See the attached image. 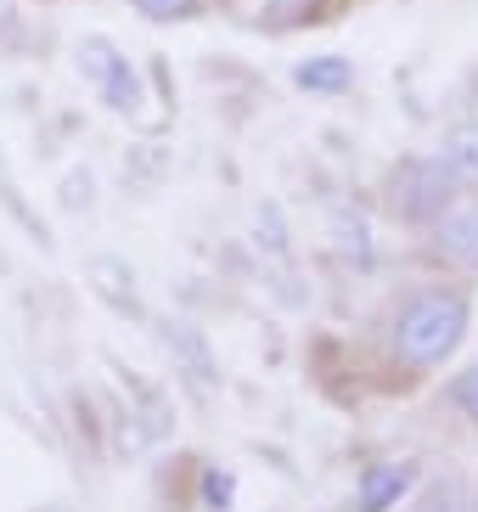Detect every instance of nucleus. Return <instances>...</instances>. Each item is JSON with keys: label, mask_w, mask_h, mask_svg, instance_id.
Segmentation results:
<instances>
[{"label": "nucleus", "mask_w": 478, "mask_h": 512, "mask_svg": "<svg viewBox=\"0 0 478 512\" xmlns=\"http://www.w3.org/2000/svg\"><path fill=\"white\" fill-rule=\"evenodd\" d=\"M450 400H456V411H462V417H473V422H478V361L467 366V372L456 377V383H450Z\"/></svg>", "instance_id": "nucleus-12"}, {"label": "nucleus", "mask_w": 478, "mask_h": 512, "mask_svg": "<svg viewBox=\"0 0 478 512\" xmlns=\"http://www.w3.org/2000/svg\"><path fill=\"white\" fill-rule=\"evenodd\" d=\"M231 490H237V484H231V473H220V467H209V473H203V501H209V507H225V501H231Z\"/></svg>", "instance_id": "nucleus-14"}, {"label": "nucleus", "mask_w": 478, "mask_h": 512, "mask_svg": "<svg viewBox=\"0 0 478 512\" xmlns=\"http://www.w3.org/2000/svg\"><path fill=\"white\" fill-rule=\"evenodd\" d=\"M57 197H62V209H68V214L90 209V203H96V175H90L85 164H74V169H68V175H62Z\"/></svg>", "instance_id": "nucleus-10"}, {"label": "nucleus", "mask_w": 478, "mask_h": 512, "mask_svg": "<svg viewBox=\"0 0 478 512\" xmlns=\"http://www.w3.org/2000/svg\"><path fill=\"white\" fill-rule=\"evenodd\" d=\"M315 12V0H265V17L270 23H299V17Z\"/></svg>", "instance_id": "nucleus-13"}, {"label": "nucleus", "mask_w": 478, "mask_h": 512, "mask_svg": "<svg viewBox=\"0 0 478 512\" xmlns=\"http://www.w3.org/2000/svg\"><path fill=\"white\" fill-rule=\"evenodd\" d=\"M411 512H478V501H473V490H467L462 479H434L417 496V507H411Z\"/></svg>", "instance_id": "nucleus-9"}, {"label": "nucleus", "mask_w": 478, "mask_h": 512, "mask_svg": "<svg viewBox=\"0 0 478 512\" xmlns=\"http://www.w3.org/2000/svg\"><path fill=\"white\" fill-rule=\"evenodd\" d=\"M467 327H473V304L462 293H450V287H428L394 316V355L405 366H417V372L445 366L462 349Z\"/></svg>", "instance_id": "nucleus-1"}, {"label": "nucleus", "mask_w": 478, "mask_h": 512, "mask_svg": "<svg viewBox=\"0 0 478 512\" xmlns=\"http://www.w3.org/2000/svg\"><path fill=\"white\" fill-rule=\"evenodd\" d=\"M90 282H102V299L119 310V316H141V299H135V276L119 259H90Z\"/></svg>", "instance_id": "nucleus-7"}, {"label": "nucleus", "mask_w": 478, "mask_h": 512, "mask_svg": "<svg viewBox=\"0 0 478 512\" xmlns=\"http://www.w3.org/2000/svg\"><path fill=\"white\" fill-rule=\"evenodd\" d=\"M456 197H462V175L439 152H411L383 181V203H389V214L400 226H434Z\"/></svg>", "instance_id": "nucleus-2"}, {"label": "nucleus", "mask_w": 478, "mask_h": 512, "mask_svg": "<svg viewBox=\"0 0 478 512\" xmlns=\"http://www.w3.org/2000/svg\"><path fill=\"white\" fill-rule=\"evenodd\" d=\"M411 479H417L411 462H372L366 473H360V490H355L360 512H389L394 501L411 490Z\"/></svg>", "instance_id": "nucleus-5"}, {"label": "nucleus", "mask_w": 478, "mask_h": 512, "mask_svg": "<svg viewBox=\"0 0 478 512\" xmlns=\"http://www.w3.org/2000/svg\"><path fill=\"white\" fill-rule=\"evenodd\" d=\"M17 0H0V46H12V34H17Z\"/></svg>", "instance_id": "nucleus-15"}, {"label": "nucleus", "mask_w": 478, "mask_h": 512, "mask_svg": "<svg viewBox=\"0 0 478 512\" xmlns=\"http://www.w3.org/2000/svg\"><path fill=\"white\" fill-rule=\"evenodd\" d=\"M79 57V74L102 91V102L113 107V113H124V119H135L141 107H147V91H141V74H135V62L124 57L107 34H85L74 46Z\"/></svg>", "instance_id": "nucleus-3"}, {"label": "nucleus", "mask_w": 478, "mask_h": 512, "mask_svg": "<svg viewBox=\"0 0 478 512\" xmlns=\"http://www.w3.org/2000/svg\"><path fill=\"white\" fill-rule=\"evenodd\" d=\"M197 6L203 0H135V12L152 23H186V17H197Z\"/></svg>", "instance_id": "nucleus-11"}, {"label": "nucleus", "mask_w": 478, "mask_h": 512, "mask_svg": "<svg viewBox=\"0 0 478 512\" xmlns=\"http://www.w3.org/2000/svg\"><path fill=\"white\" fill-rule=\"evenodd\" d=\"M434 248L450 259V265L478 271V203L456 197V203L439 214V220H434Z\"/></svg>", "instance_id": "nucleus-4"}, {"label": "nucleus", "mask_w": 478, "mask_h": 512, "mask_svg": "<svg viewBox=\"0 0 478 512\" xmlns=\"http://www.w3.org/2000/svg\"><path fill=\"white\" fill-rule=\"evenodd\" d=\"M439 158H445L456 175L467 181H478V124H450L445 130V147H439Z\"/></svg>", "instance_id": "nucleus-8"}, {"label": "nucleus", "mask_w": 478, "mask_h": 512, "mask_svg": "<svg viewBox=\"0 0 478 512\" xmlns=\"http://www.w3.org/2000/svg\"><path fill=\"white\" fill-rule=\"evenodd\" d=\"M293 85L310 96H344L349 85H355V62L349 57H304L299 68H293Z\"/></svg>", "instance_id": "nucleus-6"}]
</instances>
